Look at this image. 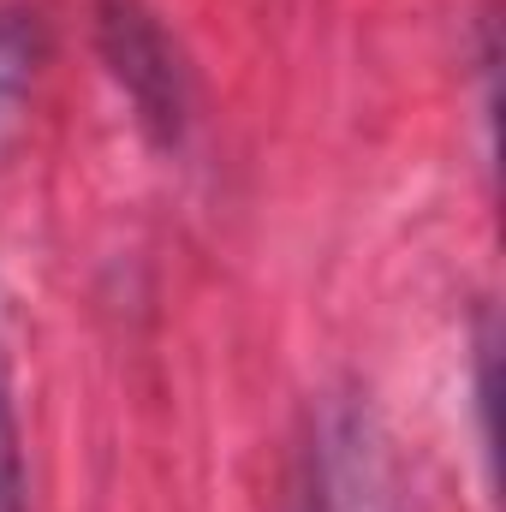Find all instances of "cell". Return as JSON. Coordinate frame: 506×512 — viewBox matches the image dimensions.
I'll return each instance as SVG.
<instances>
[{"instance_id": "2", "label": "cell", "mask_w": 506, "mask_h": 512, "mask_svg": "<svg viewBox=\"0 0 506 512\" xmlns=\"http://www.w3.org/2000/svg\"><path fill=\"white\" fill-rule=\"evenodd\" d=\"M292 512H381L376 453H370L358 417H328L316 429Z\"/></svg>"}, {"instance_id": "3", "label": "cell", "mask_w": 506, "mask_h": 512, "mask_svg": "<svg viewBox=\"0 0 506 512\" xmlns=\"http://www.w3.org/2000/svg\"><path fill=\"white\" fill-rule=\"evenodd\" d=\"M0 512H30L24 435H18V405H12V376H6V346H0Z\"/></svg>"}, {"instance_id": "4", "label": "cell", "mask_w": 506, "mask_h": 512, "mask_svg": "<svg viewBox=\"0 0 506 512\" xmlns=\"http://www.w3.org/2000/svg\"><path fill=\"white\" fill-rule=\"evenodd\" d=\"M36 78V24L0 12V108H12Z\"/></svg>"}, {"instance_id": "1", "label": "cell", "mask_w": 506, "mask_h": 512, "mask_svg": "<svg viewBox=\"0 0 506 512\" xmlns=\"http://www.w3.org/2000/svg\"><path fill=\"white\" fill-rule=\"evenodd\" d=\"M96 48L108 60V78L126 90L137 126L161 149H173L185 137L191 90H185V66L167 24L143 0H96Z\"/></svg>"}]
</instances>
